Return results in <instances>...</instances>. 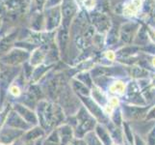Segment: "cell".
<instances>
[{
	"label": "cell",
	"instance_id": "21",
	"mask_svg": "<svg viewBox=\"0 0 155 145\" xmlns=\"http://www.w3.org/2000/svg\"><path fill=\"white\" fill-rule=\"evenodd\" d=\"M68 40H69V30H68V26L63 25V27L61 28L60 31H59V34H58L59 47H60L61 51H65Z\"/></svg>",
	"mask_w": 155,
	"mask_h": 145
},
{
	"label": "cell",
	"instance_id": "26",
	"mask_svg": "<svg viewBox=\"0 0 155 145\" xmlns=\"http://www.w3.org/2000/svg\"><path fill=\"white\" fill-rule=\"evenodd\" d=\"M141 48L137 47V46H130V47H126L120 50L116 53V56H120L121 58H124V57H129L131 55H133L134 53H136L138 50H140Z\"/></svg>",
	"mask_w": 155,
	"mask_h": 145
},
{
	"label": "cell",
	"instance_id": "25",
	"mask_svg": "<svg viewBox=\"0 0 155 145\" xmlns=\"http://www.w3.org/2000/svg\"><path fill=\"white\" fill-rule=\"evenodd\" d=\"M75 78H77L78 80H80L82 83H84L86 86H88L90 89H92L94 84V79L91 76V74L88 73V72H81L76 74Z\"/></svg>",
	"mask_w": 155,
	"mask_h": 145
},
{
	"label": "cell",
	"instance_id": "29",
	"mask_svg": "<svg viewBox=\"0 0 155 145\" xmlns=\"http://www.w3.org/2000/svg\"><path fill=\"white\" fill-rule=\"evenodd\" d=\"M117 26L114 25L112 26L111 29L109 30V33H108V36H107V45L108 46H113L115 43L117 41V37H119V35H117Z\"/></svg>",
	"mask_w": 155,
	"mask_h": 145
},
{
	"label": "cell",
	"instance_id": "31",
	"mask_svg": "<svg viewBox=\"0 0 155 145\" xmlns=\"http://www.w3.org/2000/svg\"><path fill=\"white\" fill-rule=\"evenodd\" d=\"M147 145H155V124L147 136Z\"/></svg>",
	"mask_w": 155,
	"mask_h": 145
},
{
	"label": "cell",
	"instance_id": "16",
	"mask_svg": "<svg viewBox=\"0 0 155 145\" xmlns=\"http://www.w3.org/2000/svg\"><path fill=\"white\" fill-rule=\"evenodd\" d=\"M71 86L73 93L76 96H84V97L91 96V89L75 78H73L71 79Z\"/></svg>",
	"mask_w": 155,
	"mask_h": 145
},
{
	"label": "cell",
	"instance_id": "43",
	"mask_svg": "<svg viewBox=\"0 0 155 145\" xmlns=\"http://www.w3.org/2000/svg\"><path fill=\"white\" fill-rule=\"evenodd\" d=\"M0 24H1V20H0Z\"/></svg>",
	"mask_w": 155,
	"mask_h": 145
},
{
	"label": "cell",
	"instance_id": "32",
	"mask_svg": "<svg viewBox=\"0 0 155 145\" xmlns=\"http://www.w3.org/2000/svg\"><path fill=\"white\" fill-rule=\"evenodd\" d=\"M145 121H155V105H153L149 110L147 111V113L145 117Z\"/></svg>",
	"mask_w": 155,
	"mask_h": 145
},
{
	"label": "cell",
	"instance_id": "7",
	"mask_svg": "<svg viewBox=\"0 0 155 145\" xmlns=\"http://www.w3.org/2000/svg\"><path fill=\"white\" fill-rule=\"evenodd\" d=\"M15 110L31 126H36L39 123L37 113H35L28 106L23 105L21 104H17L15 105Z\"/></svg>",
	"mask_w": 155,
	"mask_h": 145
},
{
	"label": "cell",
	"instance_id": "13",
	"mask_svg": "<svg viewBox=\"0 0 155 145\" xmlns=\"http://www.w3.org/2000/svg\"><path fill=\"white\" fill-rule=\"evenodd\" d=\"M138 28V25L136 23H126L121 26L120 30V38L122 42L126 44H130L134 38V34L136 29Z\"/></svg>",
	"mask_w": 155,
	"mask_h": 145
},
{
	"label": "cell",
	"instance_id": "2",
	"mask_svg": "<svg viewBox=\"0 0 155 145\" xmlns=\"http://www.w3.org/2000/svg\"><path fill=\"white\" fill-rule=\"evenodd\" d=\"M81 102L83 106L88 110L89 113L92 115L95 120L97 121L98 124L107 125L110 122V118L106 115L103 109L98 104L90 97H84V96H76Z\"/></svg>",
	"mask_w": 155,
	"mask_h": 145
},
{
	"label": "cell",
	"instance_id": "37",
	"mask_svg": "<svg viewBox=\"0 0 155 145\" xmlns=\"http://www.w3.org/2000/svg\"><path fill=\"white\" fill-rule=\"evenodd\" d=\"M37 1H38V5H39V7L41 6H42V4H44L45 3V0H37Z\"/></svg>",
	"mask_w": 155,
	"mask_h": 145
},
{
	"label": "cell",
	"instance_id": "11",
	"mask_svg": "<svg viewBox=\"0 0 155 145\" xmlns=\"http://www.w3.org/2000/svg\"><path fill=\"white\" fill-rule=\"evenodd\" d=\"M57 129L61 138V145H68V143L75 137L74 136V129L67 123L62 124Z\"/></svg>",
	"mask_w": 155,
	"mask_h": 145
},
{
	"label": "cell",
	"instance_id": "8",
	"mask_svg": "<svg viewBox=\"0 0 155 145\" xmlns=\"http://www.w3.org/2000/svg\"><path fill=\"white\" fill-rule=\"evenodd\" d=\"M24 136V131L8 127L2 129L0 132V142H2L3 144H9L17 140L19 136Z\"/></svg>",
	"mask_w": 155,
	"mask_h": 145
},
{
	"label": "cell",
	"instance_id": "23",
	"mask_svg": "<svg viewBox=\"0 0 155 145\" xmlns=\"http://www.w3.org/2000/svg\"><path fill=\"white\" fill-rule=\"evenodd\" d=\"M42 145H61V138L59 136L58 129H54L49 133L48 136L42 142Z\"/></svg>",
	"mask_w": 155,
	"mask_h": 145
},
{
	"label": "cell",
	"instance_id": "17",
	"mask_svg": "<svg viewBox=\"0 0 155 145\" xmlns=\"http://www.w3.org/2000/svg\"><path fill=\"white\" fill-rule=\"evenodd\" d=\"M127 84L122 80H116L113 83H111L108 87V93L112 96L124 97L126 93Z\"/></svg>",
	"mask_w": 155,
	"mask_h": 145
},
{
	"label": "cell",
	"instance_id": "42",
	"mask_svg": "<svg viewBox=\"0 0 155 145\" xmlns=\"http://www.w3.org/2000/svg\"><path fill=\"white\" fill-rule=\"evenodd\" d=\"M112 145H121V144H120V143H117V142H115V141H114V143L112 144Z\"/></svg>",
	"mask_w": 155,
	"mask_h": 145
},
{
	"label": "cell",
	"instance_id": "3",
	"mask_svg": "<svg viewBox=\"0 0 155 145\" xmlns=\"http://www.w3.org/2000/svg\"><path fill=\"white\" fill-rule=\"evenodd\" d=\"M125 98L124 104L133 105H141L146 106L147 105V101L142 93V89L139 83H137L136 80H132L127 84L126 93L124 96Z\"/></svg>",
	"mask_w": 155,
	"mask_h": 145
},
{
	"label": "cell",
	"instance_id": "34",
	"mask_svg": "<svg viewBox=\"0 0 155 145\" xmlns=\"http://www.w3.org/2000/svg\"><path fill=\"white\" fill-rule=\"evenodd\" d=\"M9 92L15 97H18L20 95V93H21V91H20V89H19V87L18 86V85H12V86L10 87Z\"/></svg>",
	"mask_w": 155,
	"mask_h": 145
},
{
	"label": "cell",
	"instance_id": "41",
	"mask_svg": "<svg viewBox=\"0 0 155 145\" xmlns=\"http://www.w3.org/2000/svg\"><path fill=\"white\" fill-rule=\"evenodd\" d=\"M26 145H34V142H27Z\"/></svg>",
	"mask_w": 155,
	"mask_h": 145
},
{
	"label": "cell",
	"instance_id": "9",
	"mask_svg": "<svg viewBox=\"0 0 155 145\" xmlns=\"http://www.w3.org/2000/svg\"><path fill=\"white\" fill-rule=\"evenodd\" d=\"M29 57V54L25 50H13L11 51L8 55L4 57L3 62L10 65H15V64H19L25 61L26 59Z\"/></svg>",
	"mask_w": 155,
	"mask_h": 145
},
{
	"label": "cell",
	"instance_id": "5",
	"mask_svg": "<svg viewBox=\"0 0 155 145\" xmlns=\"http://www.w3.org/2000/svg\"><path fill=\"white\" fill-rule=\"evenodd\" d=\"M91 76L93 79H97L104 77H114V76H121L124 74V71L120 68L115 67H106V66H97L91 70Z\"/></svg>",
	"mask_w": 155,
	"mask_h": 145
},
{
	"label": "cell",
	"instance_id": "20",
	"mask_svg": "<svg viewBox=\"0 0 155 145\" xmlns=\"http://www.w3.org/2000/svg\"><path fill=\"white\" fill-rule=\"evenodd\" d=\"M60 19H61L60 10L58 8H54L50 10L48 14V18H47V21H46V28L48 30L54 29L59 25V23H60Z\"/></svg>",
	"mask_w": 155,
	"mask_h": 145
},
{
	"label": "cell",
	"instance_id": "10",
	"mask_svg": "<svg viewBox=\"0 0 155 145\" xmlns=\"http://www.w3.org/2000/svg\"><path fill=\"white\" fill-rule=\"evenodd\" d=\"M76 12V8L71 0H65L63 3L62 13H63V25L69 26L71 20Z\"/></svg>",
	"mask_w": 155,
	"mask_h": 145
},
{
	"label": "cell",
	"instance_id": "40",
	"mask_svg": "<svg viewBox=\"0 0 155 145\" xmlns=\"http://www.w3.org/2000/svg\"><path fill=\"white\" fill-rule=\"evenodd\" d=\"M152 66L155 68V57H153V58H152Z\"/></svg>",
	"mask_w": 155,
	"mask_h": 145
},
{
	"label": "cell",
	"instance_id": "6",
	"mask_svg": "<svg viewBox=\"0 0 155 145\" xmlns=\"http://www.w3.org/2000/svg\"><path fill=\"white\" fill-rule=\"evenodd\" d=\"M7 126L14 128V129H18V130L21 131H29L32 128L30 124H28L22 117H21L17 111H12L7 117Z\"/></svg>",
	"mask_w": 155,
	"mask_h": 145
},
{
	"label": "cell",
	"instance_id": "39",
	"mask_svg": "<svg viewBox=\"0 0 155 145\" xmlns=\"http://www.w3.org/2000/svg\"><path fill=\"white\" fill-rule=\"evenodd\" d=\"M35 145H42V142H41V139H39V140H37Z\"/></svg>",
	"mask_w": 155,
	"mask_h": 145
},
{
	"label": "cell",
	"instance_id": "33",
	"mask_svg": "<svg viewBox=\"0 0 155 145\" xmlns=\"http://www.w3.org/2000/svg\"><path fill=\"white\" fill-rule=\"evenodd\" d=\"M133 145H147V142L143 140L141 136H139L137 133H134V144Z\"/></svg>",
	"mask_w": 155,
	"mask_h": 145
},
{
	"label": "cell",
	"instance_id": "12",
	"mask_svg": "<svg viewBox=\"0 0 155 145\" xmlns=\"http://www.w3.org/2000/svg\"><path fill=\"white\" fill-rule=\"evenodd\" d=\"M91 98H92L95 103L98 104L102 109L109 104V97L104 91L101 89V87L94 85V86L91 89Z\"/></svg>",
	"mask_w": 155,
	"mask_h": 145
},
{
	"label": "cell",
	"instance_id": "4",
	"mask_svg": "<svg viewBox=\"0 0 155 145\" xmlns=\"http://www.w3.org/2000/svg\"><path fill=\"white\" fill-rule=\"evenodd\" d=\"M152 105H146V106H141V105H128L124 104L120 105L122 116H124V120L130 122L133 120H139V119H145V117Z\"/></svg>",
	"mask_w": 155,
	"mask_h": 145
},
{
	"label": "cell",
	"instance_id": "24",
	"mask_svg": "<svg viewBox=\"0 0 155 145\" xmlns=\"http://www.w3.org/2000/svg\"><path fill=\"white\" fill-rule=\"evenodd\" d=\"M147 42H148V34L146 28L142 27L139 30L137 36L135 37L134 40V44L135 46H147Z\"/></svg>",
	"mask_w": 155,
	"mask_h": 145
},
{
	"label": "cell",
	"instance_id": "35",
	"mask_svg": "<svg viewBox=\"0 0 155 145\" xmlns=\"http://www.w3.org/2000/svg\"><path fill=\"white\" fill-rule=\"evenodd\" d=\"M68 145H87V143H86V141H85L84 138L74 137L72 140L68 143Z\"/></svg>",
	"mask_w": 155,
	"mask_h": 145
},
{
	"label": "cell",
	"instance_id": "36",
	"mask_svg": "<svg viewBox=\"0 0 155 145\" xmlns=\"http://www.w3.org/2000/svg\"><path fill=\"white\" fill-rule=\"evenodd\" d=\"M149 85L151 86V88H153V89L155 90V74L151 78L150 81H149Z\"/></svg>",
	"mask_w": 155,
	"mask_h": 145
},
{
	"label": "cell",
	"instance_id": "28",
	"mask_svg": "<svg viewBox=\"0 0 155 145\" xmlns=\"http://www.w3.org/2000/svg\"><path fill=\"white\" fill-rule=\"evenodd\" d=\"M84 139H85V141H86L87 145H104L100 141V139L97 137V136L95 135L94 131L87 133V135L85 136Z\"/></svg>",
	"mask_w": 155,
	"mask_h": 145
},
{
	"label": "cell",
	"instance_id": "19",
	"mask_svg": "<svg viewBox=\"0 0 155 145\" xmlns=\"http://www.w3.org/2000/svg\"><path fill=\"white\" fill-rule=\"evenodd\" d=\"M93 23L99 31H105L110 28V22L108 18L103 14L97 13L93 16Z\"/></svg>",
	"mask_w": 155,
	"mask_h": 145
},
{
	"label": "cell",
	"instance_id": "38",
	"mask_svg": "<svg viewBox=\"0 0 155 145\" xmlns=\"http://www.w3.org/2000/svg\"><path fill=\"white\" fill-rule=\"evenodd\" d=\"M57 1H59V0H48V2H49V4H51V5H53V4H55V3H57Z\"/></svg>",
	"mask_w": 155,
	"mask_h": 145
},
{
	"label": "cell",
	"instance_id": "30",
	"mask_svg": "<svg viewBox=\"0 0 155 145\" xmlns=\"http://www.w3.org/2000/svg\"><path fill=\"white\" fill-rule=\"evenodd\" d=\"M48 68H49L48 66H42V65L37 67L33 74H32V78H33L34 81H38V80L45 74V72L48 71Z\"/></svg>",
	"mask_w": 155,
	"mask_h": 145
},
{
	"label": "cell",
	"instance_id": "22",
	"mask_svg": "<svg viewBox=\"0 0 155 145\" xmlns=\"http://www.w3.org/2000/svg\"><path fill=\"white\" fill-rule=\"evenodd\" d=\"M122 133H124V140L128 142L130 145L134 144V132L129 124V122L124 121L122 123Z\"/></svg>",
	"mask_w": 155,
	"mask_h": 145
},
{
	"label": "cell",
	"instance_id": "14",
	"mask_svg": "<svg viewBox=\"0 0 155 145\" xmlns=\"http://www.w3.org/2000/svg\"><path fill=\"white\" fill-rule=\"evenodd\" d=\"M94 133L104 145H112L114 143L113 138L111 136V133H109L108 129L106 128L105 125L97 124L94 129Z\"/></svg>",
	"mask_w": 155,
	"mask_h": 145
},
{
	"label": "cell",
	"instance_id": "18",
	"mask_svg": "<svg viewBox=\"0 0 155 145\" xmlns=\"http://www.w3.org/2000/svg\"><path fill=\"white\" fill-rule=\"evenodd\" d=\"M128 74L134 80H142L148 78L149 71H147V69L145 67L131 65V67L128 69Z\"/></svg>",
	"mask_w": 155,
	"mask_h": 145
},
{
	"label": "cell",
	"instance_id": "15",
	"mask_svg": "<svg viewBox=\"0 0 155 145\" xmlns=\"http://www.w3.org/2000/svg\"><path fill=\"white\" fill-rule=\"evenodd\" d=\"M45 135V130L41 127L35 126L34 128H31L29 131L25 133L23 136V140L25 142H34L41 139L42 136Z\"/></svg>",
	"mask_w": 155,
	"mask_h": 145
},
{
	"label": "cell",
	"instance_id": "1",
	"mask_svg": "<svg viewBox=\"0 0 155 145\" xmlns=\"http://www.w3.org/2000/svg\"><path fill=\"white\" fill-rule=\"evenodd\" d=\"M75 116L77 118V125L74 128V136L77 138H84L87 133L94 131L98 124L84 106L80 107Z\"/></svg>",
	"mask_w": 155,
	"mask_h": 145
},
{
	"label": "cell",
	"instance_id": "27",
	"mask_svg": "<svg viewBox=\"0 0 155 145\" xmlns=\"http://www.w3.org/2000/svg\"><path fill=\"white\" fill-rule=\"evenodd\" d=\"M44 58H45L44 51L40 50V48H38V50H36L33 52V54L31 55V65L37 66V67L40 66L42 60H44Z\"/></svg>",
	"mask_w": 155,
	"mask_h": 145
}]
</instances>
